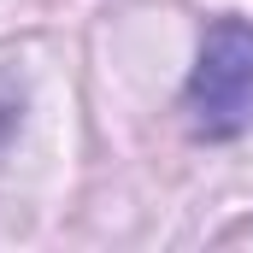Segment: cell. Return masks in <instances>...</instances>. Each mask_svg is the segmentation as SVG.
<instances>
[{
  "mask_svg": "<svg viewBox=\"0 0 253 253\" xmlns=\"http://www.w3.org/2000/svg\"><path fill=\"white\" fill-rule=\"evenodd\" d=\"M189 129L206 141H236L253 129V24L218 18L200 42V59L183 88Z\"/></svg>",
  "mask_w": 253,
  "mask_h": 253,
  "instance_id": "6da1fadb",
  "label": "cell"
}]
</instances>
